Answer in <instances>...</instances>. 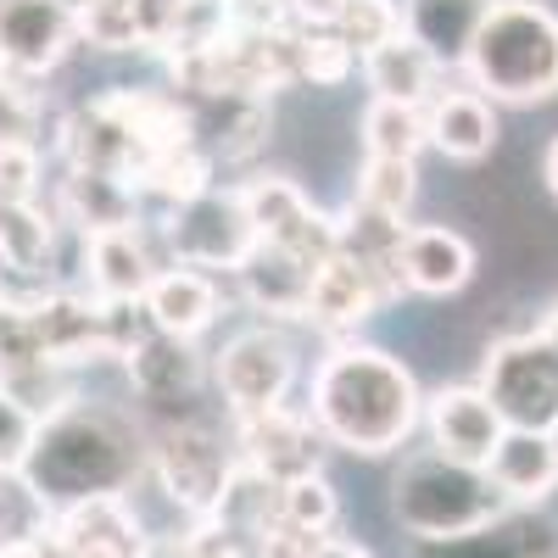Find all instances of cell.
Returning a JSON list of instances; mask_svg holds the SVG:
<instances>
[{
	"label": "cell",
	"instance_id": "6da1fadb",
	"mask_svg": "<svg viewBox=\"0 0 558 558\" xmlns=\"http://www.w3.org/2000/svg\"><path fill=\"white\" fill-rule=\"evenodd\" d=\"M307 413L330 447L386 458L425 425V391H418L413 368L386 347L336 341L307 380Z\"/></svg>",
	"mask_w": 558,
	"mask_h": 558
},
{
	"label": "cell",
	"instance_id": "7a4b0ae2",
	"mask_svg": "<svg viewBox=\"0 0 558 558\" xmlns=\"http://www.w3.org/2000/svg\"><path fill=\"white\" fill-rule=\"evenodd\" d=\"M17 475L45 508L101 497V492H129L146 475V436L134 430V418L112 408L73 402L34 430V447Z\"/></svg>",
	"mask_w": 558,
	"mask_h": 558
},
{
	"label": "cell",
	"instance_id": "3957f363",
	"mask_svg": "<svg viewBox=\"0 0 558 558\" xmlns=\"http://www.w3.org/2000/svg\"><path fill=\"white\" fill-rule=\"evenodd\" d=\"M492 107H542L558 96V12L542 0H492L458 68Z\"/></svg>",
	"mask_w": 558,
	"mask_h": 558
},
{
	"label": "cell",
	"instance_id": "277c9868",
	"mask_svg": "<svg viewBox=\"0 0 558 558\" xmlns=\"http://www.w3.org/2000/svg\"><path fill=\"white\" fill-rule=\"evenodd\" d=\"M502 514H508V497L492 486L481 463H458L436 447L402 458V470L391 475V520L418 547L486 531Z\"/></svg>",
	"mask_w": 558,
	"mask_h": 558
},
{
	"label": "cell",
	"instance_id": "5b68a950",
	"mask_svg": "<svg viewBox=\"0 0 558 558\" xmlns=\"http://www.w3.org/2000/svg\"><path fill=\"white\" fill-rule=\"evenodd\" d=\"M235 436L218 430L213 418L191 413V418H168L146 436V475L168 492V502L191 520L218 514V502L229 492V475H235Z\"/></svg>",
	"mask_w": 558,
	"mask_h": 558
},
{
	"label": "cell",
	"instance_id": "8992f818",
	"mask_svg": "<svg viewBox=\"0 0 558 558\" xmlns=\"http://www.w3.org/2000/svg\"><path fill=\"white\" fill-rule=\"evenodd\" d=\"M508 430H553L558 425V347L542 330H520L486 347L481 380Z\"/></svg>",
	"mask_w": 558,
	"mask_h": 558
},
{
	"label": "cell",
	"instance_id": "52a82bcc",
	"mask_svg": "<svg viewBox=\"0 0 558 558\" xmlns=\"http://www.w3.org/2000/svg\"><path fill=\"white\" fill-rule=\"evenodd\" d=\"M162 241H168L173 263H191V268H207V274H235V263L257 246L241 184L235 191L213 184V191H202L191 202L162 207Z\"/></svg>",
	"mask_w": 558,
	"mask_h": 558
},
{
	"label": "cell",
	"instance_id": "ba28073f",
	"mask_svg": "<svg viewBox=\"0 0 558 558\" xmlns=\"http://www.w3.org/2000/svg\"><path fill=\"white\" fill-rule=\"evenodd\" d=\"M213 380H218V397H223L229 418L279 408L296 391V347L279 336V324L235 330L213 352Z\"/></svg>",
	"mask_w": 558,
	"mask_h": 558
},
{
	"label": "cell",
	"instance_id": "9c48e42d",
	"mask_svg": "<svg viewBox=\"0 0 558 558\" xmlns=\"http://www.w3.org/2000/svg\"><path fill=\"white\" fill-rule=\"evenodd\" d=\"M241 202H246V213H252L257 241L286 246V252L307 257L313 268H318L324 257L341 252V218L318 213L296 179H286V173H257V179L241 184Z\"/></svg>",
	"mask_w": 558,
	"mask_h": 558
},
{
	"label": "cell",
	"instance_id": "30bf717a",
	"mask_svg": "<svg viewBox=\"0 0 558 558\" xmlns=\"http://www.w3.org/2000/svg\"><path fill=\"white\" fill-rule=\"evenodd\" d=\"M229 436H235V452H241L246 470H257L274 486L324 470V447H330L318 436L313 413L296 408V402H279V408H263V413L229 418Z\"/></svg>",
	"mask_w": 558,
	"mask_h": 558
},
{
	"label": "cell",
	"instance_id": "8fae6325",
	"mask_svg": "<svg viewBox=\"0 0 558 558\" xmlns=\"http://www.w3.org/2000/svg\"><path fill=\"white\" fill-rule=\"evenodd\" d=\"M129 391L140 397V408H146L157 425H168V418H191L202 386H207V363L196 352V341L184 336H162V330H146L129 357Z\"/></svg>",
	"mask_w": 558,
	"mask_h": 558
},
{
	"label": "cell",
	"instance_id": "7c38bea8",
	"mask_svg": "<svg viewBox=\"0 0 558 558\" xmlns=\"http://www.w3.org/2000/svg\"><path fill=\"white\" fill-rule=\"evenodd\" d=\"M45 536L62 558H146L151 536L129 492H101V497H78L51 508Z\"/></svg>",
	"mask_w": 558,
	"mask_h": 558
},
{
	"label": "cell",
	"instance_id": "4fadbf2b",
	"mask_svg": "<svg viewBox=\"0 0 558 558\" xmlns=\"http://www.w3.org/2000/svg\"><path fill=\"white\" fill-rule=\"evenodd\" d=\"M78 45V23L62 0H0V68L17 78L57 73Z\"/></svg>",
	"mask_w": 558,
	"mask_h": 558
},
{
	"label": "cell",
	"instance_id": "5bb4252c",
	"mask_svg": "<svg viewBox=\"0 0 558 558\" xmlns=\"http://www.w3.org/2000/svg\"><path fill=\"white\" fill-rule=\"evenodd\" d=\"M502 413L492 408V397L470 380V386H441L425 397V436L436 452L458 458V463H481L486 470V458L497 452L502 441Z\"/></svg>",
	"mask_w": 558,
	"mask_h": 558
},
{
	"label": "cell",
	"instance_id": "9a60e30c",
	"mask_svg": "<svg viewBox=\"0 0 558 558\" xmlns=\"http://www.w3.org/2000/svg\"><path fill=\"white\" fill-rule=\"evenodd\" d=\"M140 307H146L151 330L202 341L213 324H218V313H223V286H218V274H207V268L168 263V268L151 274V286H146V296H140Z\"/></svg>",
	"mask_w": 558,
	"mask_h": 558
},
{
	"label": "cell",
	"instance_id": "2e32d148",
	"mask_svg": "<svg viewBox=\"0 0 558 558\" xmlns=\"http://www.w3.org/2000/svg\"><path fill=\"white\" fill-rule=\"evenodd\" d=\"M235 296L263 313L268 324H286V318H307V291H313V263L274 246V241H257L241 263H235Z\"/></svg>",
	"mask_w": 558,
	"mask_h": 558
},
{
	"label": "cell",
	"instance_id": "e0dca14e",
	"mask_svg": "<svg viewBox=\"0 0 558 558\" xmlns=\"http://www.w3.org/2000/svg\"><path fill=\"white\" fill-rule=\"evenodd\" d=\"M397 291L386 286V279H375L363 263H352L347 252L324 257L313 268V291H307V324H318V330L330 336H352L357 324H368Z\"/></svg>",
	"mask_w": 558,
	"mask_h": 558
},
{
	"label": "cell",
	"instance_id": "ac0fdd59",
	"mask_svg": "<svg viewBox=\"0 0 558 558\" xmlns=\"http://www.w3.org/2000/svg\"><path fill=\"white\" fill-rule=\"evenodd\" d=\"M397 274L413 296H458L475 279V246L447 223H408L397 246Z\"/></svg>",
	"mask_w": 558,
	"mask_h": 558
},
{
	"label": "cell",
	"instance_id": "d6986e66",
	"mask_svg": "<svg viewBox=\"0 0 558 558\" xmlns=\"http://www.w3.org/2000/svg\"><path fill=\"white\" fill-rule=\"evenodd\" d=\"M184 101V123H191V140L218 162H241L252 157L263 140H268V123H274V107L268 96H179Z\"/></svg>",
	"mask_w": 558,
	"mask_h": 558
},
{
	"label": "cell",
	"instance_id": "ffe728a7",
	"mask_svg": "<svg viewBox=\"0 0 558 558\" xmlns=\"http://www.w3.org/2000/svg\"><path fill=\"white\" fill-rule=\"evenodd\" d=\"M84 246V291L101 302H140L157 274V257L140 235V223H118V229H96L78 235Z\"/></svg>",
	"mask_w": 558,
	"mask_h": 558
},
{
	"label": "cell",
	"instance_id": "44dd1931",
	"mask_svg": "<svg viewBox=\"0 0 558 558\" xmlns=\"http://www.w3.org/2000/svg\"><path fill=\"white\" fill-rule=\"evenodd\" d=\"M497 107L470 84H441L425 101V140L452 162H481L497 146Z\"/></svg>",
	"mask_w": 558,
	"mask_h": 558
},
{
	"label": "cell",
	"instance_id": "7402d4cb",
	"mask_svg": "<svg viewBox=\"0 0 558 558\" xmlns=\"http://www.w3.org/2000/svg\"><path fill=\"white\" fill-rule=\"evenodd\" d=\"M492 486L508 508H542L558 492V441L553 430H502L497 452L486 458Z\"/></svg>",
	"mask_w": 558,
	"mask_h": 558
},
{
	"label": "cell",
	"instance_id": "603a6c76",
	"mask_svg": "<svg viewBox=\"0 0 558 558\" xmlns=\"http://www.w3.org/2000/svg\"><path fill=\"white\" fill-rule=\"evenodd\" d=\"M57 218L73 223L78 235L140 223V184H129L118 173H101V168H68L62 184H57Z\"/></svg>",
	"mask_w": 558,
	"mask_h": 558
},
{
	"label": "cell",
	"instance_id": "cb8c5ba5",
	"mask_svg": "<svg viewBox=\"0 0 558 558\" xmlns=\"http://www.w3.org/2000/svg\"><path fill=\"white\" fill-rule=\"evenodd\" d=\"M425 558H558V525L542 508H508L486 531L425 542Z\"/></svg>",
	"mask_w": 558,
	"mask_h": 558
},
{
	"label": "cell",
	"instance_id": "d4e9b609",
	"mask_svg": "<svg viewBox=\"0 0 558 558\" xmlns=\"http://www.w3.org/2000/svg\"><path fill=\"white\" fill-rule=\"evenodd\" d=\"M486 12L492 0H402V34L425 45L441 68H463Z\"/></svg>",
	"mask_w": 558,
	"mask_h": 558
},
{
	"label": "cell",
	"instance_id": "484cf974",
	"mask_svg": "<svg viewBox=\"0 0 558 558\" xmlns=\"http://www.w3.org/2000/svg\"><path fill=\"white\" fill-rule=\"evenodd\" d=\"M363 68V84H368V96H380V101H408V107H425L436 89H441V62L425 51V45H413L408 34L375 45L368 57H357Z\"/></svg>",
	"mask_w": 558,
	"mask_h": 558
},
{
	"label": "cell",
	"instance_id": "4316f807",
	"mask_svg": "<svg viewBox=\"0 0 558 558\" xmlns=\"http://www.w3.org/2000/svg\"><path fill=\"white\" fill-rule=\"evenodd\" d=\"M213 157L196 146V140H168V146H157L146 157V168H140V196H151L162 207H179V202H191L202 191H213Z\"/></svg>",
	"mask_w": 558,
	"mask_h": 558
},
{
	"label": "cell",
	"instance_id": "83f0119b",
	"mask_svg": "<svg viewBox=\"0 0 558 558\" xmlns=\"http://www.w3.org/2000/svg\"><path fill=\"white\" fill-rule=\"evenodd\" d=\"M363 157H413L430 146L425 140V107H408V101H380L368 96L363 107Z\"/></svg>",
	"mask_w": 558,
	"mask_h": 558
},
{
	"label": "cell",
	"instance_id": "f1b7e54d",
	"mask_svg": "<svg viewBox=\"0 0 558 558\" xmlns=\"http://www.w3.org/2000/svg\"><path fill=\"white\" fill-rule=\"evenodd\" d=\"M418 196V162L413 157H363V173H357V196L363 207H375L386 218H408Z\"/></svg>",
	"mask_w": 558,
	"mask_h": 558
},
{
	"label": "cell",
	"instance_id": "f546056e",
	"mask_svg": "<svg viewBox=\"0 0 558 558\" xmlns=\"http://www.w3.org/2000/svg\"><path fill=\"white\" fill-rule=\"evenodd\" d=\"M357 68V51L341 45L336 28H296V78L313 89H336Z\"/></svg>",
	"mask_w": 558,
	"mask_h": 558
},
{
	"label": "cell",
	"instance_id": "4dcf8cb0",
	"mask_svg": "<svg viewBox=\"0 0 558 558\" xmlns=\"http://www.w3.org/2000/svg\"><path fill=\"white\" fill-rule=\"evenodd\" d=\"M279 514L302 531H313V536H330L336 520H341V497L324 481V470H313V475H296V481L279 486Z\"/></svg>",
	"mask_w": 558,
	"mask_h": 558
},
{
	"label": "cell",
	"instance_id": "1f68e13d",
	"mask_svg": "<svg viewBox=\"0 0 558 558\" xmlns=\"http://www.w3.org/2000/svg\"><path fill=\"white\" fill-rule=\"evenodd\" d=\"M341 45H352L357 57H368L375 45L402 34V0H341V17L330 23Z\"/></svg>",
	"mask_w": 558,
	"mask_h": 558
},
{
	"label": "cell",
	"instance_id": "d6a6232c",
	"mask_svg": "<svg viewBox=\"0 0 558 558\" xmlns=\"http://www.w3.org/2000/svg\"><path fill=\"white\" fill-rule=\"evenodd\" d=\"M0 146H45V101L28 78L0 68Z\"/></svg>",
	"mask_w": 558,
	"mask_h": 558
},
{
	"label": "cell",
	"instance_id": "836d02e7",
	"mask_svg": "<svg viewBox=\"0 0 558 558\" xmlns=\"http://www.w3.org/2000/svg\"><path fill=\"white\" fill-rule=\"evenodd\" d=\"M45 168L34 146H0V207L7 202H39Z\"/></svg>",
	"mask_w": 558,
	"mask_h": 558
},
{
	"label": "cell",
	"instance_id": "e575fe53",
	"mask_svg": "<svg viewBox=\"0 0 558 558\" xmlns=\"http://www.w3.org/2000/svg\"><path fill=\"white\" fill-rule=\"evenodd\" d=\"M34 430H39V418L23 402H12L7 391H0V475H17L23 470V458L34 447Z\"/></svg>",
	"mask_w": 558,
	"mask_h": 558
},
{
	"label": "cell",
	"instance_id": "d590c367",
	"mask_svg": "<svg viewBox=\"0 0 558 558\" xmlns=\"http://www.w3.org/2000/svg\"><path fill=\"white\" fill-rule=\"evenodd\" d=\"M291 28H330L341 17V0H286Z\"/></svg>",
	"mask_w": 558,
	"mask_h": 558
},
{
	"label": "cell",
	"instance_id": "8d00e7d4",
	"mask_svg": "<svg viewBox=\"0 0 558 558\" xmlns=\"http://www.w3.org/2000/svg\"><path fill=\"white\" fill-rule=\"evenodd\" d=\"M313 558H375V553H368L363 542H347V536H318Z\"/></svg>",
	"mask_w": 558,
	"mask_h": 558
},
{
	"label": "cell",
	"instance_id": "74e56055",
	"mask_svg": "<svg viewBox=\"0 0 558 558\" xmlns=\"http://www.w3.org/2000/svg\"><path fill=\"white\" fill-rule=\"evenodd\" d=\"M146 558H202V553L191 547V536H168V542H151Z\"/></svg>",
	"mask_w": 558,
	"mask_h": 558
},
{
	"label": "cell",
	"instance_id": "f35d334b",
	"mask_svg": "<svg viewBox=\"0 0 558 558\" xmlns=\"http://www.w3.org/2000/svg\"><path fill=\"white\" fill-rule=\"evenodd\" d=\"M542 184H547L553 202H558V134L547 140V151H542Z\"/></svg>",
	"mask_w": 558,
	"mask_h": 558
},
{
	"label": "cell",
	"instance_id": "ab89813d",
	"mask_svg": "<svg viewBox=\"0 0 558 558\" xmlns=\"http://www.w3.org/2000/svg\"><path fill=\"white\" fill-rule=\"evenodd\" d=\"M536 330H542V336H547V341L558 347V302H553V307L542 313V324H536Z\"/></svg>",
	"mask_w": 558,
	"mask_h": 558
},
{
	"label": "cell",
	"instance_id": "60d3db41",
	"mask_svg": "<svg viewBox=\"0 0 558 558\" xmlns=\"http://www.w3.org/2000/svg\"><path fill=\"white\" fill-rule=\"evenodd\" d=\"M62 7H68V12H73V23H78V12L89 7V0H62Z\"/></svg>",
	"mask_w": 558,
	"mask_h": 558
},
{
	"label": "cell",
	"instance_id": "b9f144b4",
	"mask_svg": "<svg viewBox=\"0 0 558 558\" xmlns=\"http://www.w3.org/2000/svg\"><path fill=\"white\" fill-rule=\"evenodd\" d=\"M553 441H558V425H553Z\"/></svg>",
	"mask_w": 558,
	"mask_h": 558
},
{
	"label": "cell",
	"instance_id": "7bdbcfd3",
	"mask_svg": "<svg viewBox=\"0 0 558 558\" xmlns=\"http://www.w3.org/2000/svg\"><path fill=\"white\" fill-rule=\"evenodd\" d=\"M0 547H7V536H0Z\"/></svg>",
	"mask_w": 558,
	"mask_h": 558
}]
</instances>
